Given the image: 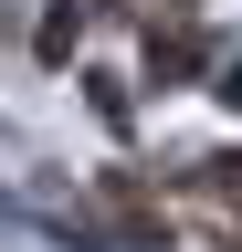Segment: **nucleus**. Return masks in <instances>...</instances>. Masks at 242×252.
<instances>
[{
    "label": "nucleus",
    "instance_id": "2",
    "mask_svg": "<svg viewBox=\"0 0 242 252\" xmlns=\"http://www.w3.org/2000/svg\"><path fill=\"white\" fill-rule=\"evenodd\" d=\"M221 200H232V210H242V158H221Z\"/></svg>",
    "mask_w": 242,
    "mask_h": 252
},
{
    "label": "nucleus",
    "instance_id": "1",
    "mask_svg": "<svg viewBox=\"0 0 242 252\" xmlns=\"http://www.w3.org/2000/svg\"><path fill=\"white\" fill-rule=\"evenodd\" d=\"M221 105H232V116H242V63H221Z\"/></svg>",
    "mask_w": 242,
    "mask_h": 252
}]
</instances>
